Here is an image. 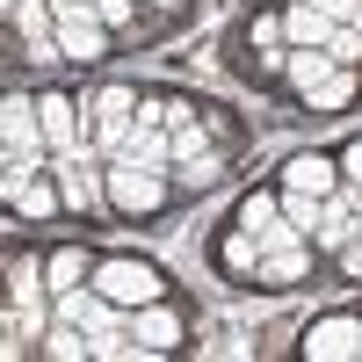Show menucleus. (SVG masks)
Masks as SVG:
<instances>
[{
  "mask_svg": "<svg viewBox=\"0 0 362 362\" xmlns=\"http://www.w3.org/2000/svg\"><path fill=\"white\" fill-rule=\"evenodd\" d=\"M109 196H116V210H160L167 203V181L153 174V167H138V160H124V167H109Z\"/></svg>",
  "mask_w": 362,
  "mask_h": 362,
  "instance_id": "f03ea898",
  "label": "nucleus"
},
{
  "mask_svg": "<svg viewBox=\"0 0 362 362\" xmlns=\"http://www.w3.org/2000/svg\"><path fill=\"white\" fill-rule=\"evenodd\" d=\"M312 8H319V15H334V22H348V15L362 8V0H312Z\"/></svg>",
  "mask_w": 362,
  "mask_h": 362,
  "instance_id": "6ab92c4d",
  "label": "nucleus"
},
{
  "mask_svg": "<svg viewBox=\"0 0 362 362\" xmlns=\"http://www.w3.org/2000/svg\"><path fill=\"white\" fill-rule=\"evenodd\" d=\"M15 22L29 29V37H37V51H58V44H44V29H51V15L37 8V0H15Z\"/></svg>",
  "mask_w": 362,
  "mask_h": 362,
  "instance_id": "2eb2a0df",
  "label": "nucleus"
},
{
  "mask_svg": "<svg viewBox=\"0 0 362 362\" xmlns=\"http://www.w3.org/2000/svg\"><path fill=\"white\" fill-rule=\"evenodd\" d=\"M102 297L109 305H153L160 297V268L153 261H109L102 268Z\"/></svg>",
  "mask_w": 362,
  "mask_h": 362,
  "instance_id": "7ed1b4c3",
  "label": "nucleus"
},
{
  "mask_svg": "<svg viewBox=\"0 0 362 362\" xmlns=\"http://www.w3.org/2000/svg\"><path fill=\"white\" fill-rule=\"evenodd\" d=\"M51 283H80V247H66V254H51Z\"/></svg>",
  "mask_w": 362,
  "mask_h": 362,
  "instance_id": "a211bd4d",
  "label": "nucleus"
},
{
  "mask_svg": "<svg viewBox=\"0 0 362 362\" xmlns=\"http://www.w3.org/2000/svg\"><path fill=\"white\" fill-rule=\"evenodd\" d=\"M326 73H341V66H334V51H326V44H297V58H290V80L305 87V95H312V87H319Z\"/></svg>",
  "mask_w": 362,
  "mask_h": 362,
  "instance_id": "1a4fd4ad",
  "label": "nucleus"
},
{
  "mask_svg": "<svg viewBox=\"0 0 362 362\" xmlns=\"http://www.w3.org/2000/svg\"><path fill=\"white\" fill-rule=\"evenodd\" d=\"M174 160H189V174H218V167H210V138L189 131V124L174 131Z\"/></svg>",
  "mask_w": 362,
  "mask_h": 362,
  "instance_id": "ddd939ff",
  "label": "nucleus"
},
{
  "mask_svg": "<svg viewBox=\"0 0 362 362\" xmlns=\"http://www.w3.org/2000/svg\"><path fill=\"white\" fill-rule=\"evenodd\" d=\"M290 189H305V196H326V189H334V160H319V153L290 160Z\"/></svg>",
  "mask_w": 362,
  "mask_h": 362,
  "instance_id": "f8f14e48",
  "label": "nucleus"
},
{
  "mask_svg": "<svg viewBox=\"0 0 362 362\" xmlns=\"http://www.w3.org/2000/svg\"><path fill=\"white\" fill-rule=\"evenodd\" d=\"M37 109H44V138L58 145V153H73V145H80V116H73V102H66V95H44Z\"/></svg>",
  "mask_w": 362,
  "mask_h": 362,
  "instance_id": "423d86ee",
  "label": "nucleus"
},
{
  "mask_svg": "<svg viewBox=\"0 0 362 362\" xmlns=\"http://www.w3.org/2000/svg\"><path fill=\"white\" fill-rule=\"evenodd\" d=\"M348 174H355V181H362V145H348Z\"/></svg>",
  "mask_w": 362,
  "mask_h": 362,
  "instance_id": "412c9836",
  "label": "nucleus"
},
{
  "mask_svg": "<svg viewBox=\"0 0 362 362\" xmlns=\"http://www.w3.org/2000/svg\"><path fill=\"white\" fill-rule=\"evenodd\" d=\"M66 203H73V210H87V203H95V174H87L80 160H66Z\"/></svg>",
  "mask_w": 362,
  "mask_h": 362,
  "instance_id": "4468645a",
  "label": "nucleus"
},
{
  "mask_svg": "<svg viewBox=\"0 0 362 362\" xmlns=\"http://www.w3.org/2000/svg\"><path fill=\"white\" fill-rule=\"evenodd\" d=\"M138 348H174L181 341V326H174V312H160V305H145L138 312V334H131Z\"/></svg>",
  "mask_w": 362,
  "mask_h": 362,
  "instance_id": "9d476101",
  "label": "nucleus"
},
{
  "mask_svg": "<svg viewBox=\"0 0 362 362\" xmlns=\"http://www.w3.org/2000/svg\"><path fill=\"white\" fill-rule=\"evenodd\" d=\"M305 355L312 362H341V355H362V326L355 319H319L305 334Z\"/></svg>",
  "mask_w": 362,
  "mask_h": 362,
  "instance_id": "39448f33",
  "label": "nucleus"
},
{
  "mask_svg": "<svg viewBox=\"0 0 362 362\" xmlns=\"http://www.w3.org/2000/svg\"><path fill=\"white\" fill-rule=\"evenodd\" d=\"M102 15H87V8H73V0H58V51L66 58H95L102 51Z\"/></svg>",
  "mask_w": 362,
  "mask_h": 362,
  "instance_id": "20e7f679",
  "label": "nucleus"
},
{
  "mask_svg": "<svg viewBox=\"0 0 362 362\" xmlns=\"http://www.w3.org/2000/svg\"><path fill=\"white\" fill-rule=\"evenodd\" d=\"M58 319L87 326V334H109V305H95V297H80V290H66V297H58Z\"/></svg>",
  "mask_w": 362,
  "mask_h": 362,
  "instance_id": "9b49d317",
  "label": "nucleus"
},
{
  "mask_svg": "<svg viewBox=\"0 0 362 362\" xmlns=\"http://www.w3.org/2000/svg\"><path fill=\"white\" fill-rule=\"evenodd\" d=\"M268 218H276V196H247V203H239V225H247V232H261Z\"/></svg>",
  "mask_w": 362,
  "mask_h": 362,
  "instance_id": "f3484780",
  "label": "nucleus"
},
{
  "mask_svg": "<svg viewBox=\"0 0 362 362\" xmlns=\"http://www.w3.org/2000/svg\"><path fill=\"white\" fill-rule=\"evenodd\" d=\"M283 29H290V44H334V15H319L312 0H297L283 15Z\"/></svg>",
  "mask_w": 362,
  "mask_h": 362,
  "instance_id": "6e6552de",
  "label": "nucleus"
},
{
  "mask_svg": "<svg viewBox=\"0 0 362 362\" xmlns=\"http://www.w3.org/2000/svg\"><path fill=\"white\" fill-rule=\"evenodd\" d=\"M261 283H297L305 276V247H297V225H261Z\"/></svg>",
  "mask_w": 362,
  "mask_h": 362,
  "instance_id": "f257e3e1",
  "label": "nucleus"
},
{
  "mask_svg": "<svg viewBox=\"0 0 362 362\" xmlns=\"http://www.w3.org/2000/svg\"><path fill=\"white\" fill-rule=\"evenodd\" d=\"M341 102H348V73H326L312 87V109H341Z\"/></svg>",
  "mask_w": 362,
  "mask_h": 362,
  "instance_id": "dca6fc26",
  "label": "nucleus"
},
{
  "mask_svg": "<svg viewBox=\"0 0 362 362\" xmlns=\"http://www.w3.org/2000/svg\"><path fill=\"white\" fill-rule=\"evenodd\" d=\"M95 15H102V22L116 29V22H131V0H102V8H95Z\"/></svg>",
  "mask_w": 362,
  "mask_h": 362,
  "instance_id": "aec40b11",
  "label": "nucleus"
},
{
  "mask_svg": "<svg viewBox=\"0 0 362 362\" xmlns=\"http://www.w3.org/2000/svg\"><path fill=\"white\" fill-rule=\"evenodd\" d=\"M124 160H138V167H153V174H160V167L174 160V138H167L160 124H138V131H131V145H124Z\"/></svg>",
  "mask_w": 362,
  "mask_h": 362,
  "instance_id": "0eeeda50",
  "label": "nucleus"
}]
</instances>
